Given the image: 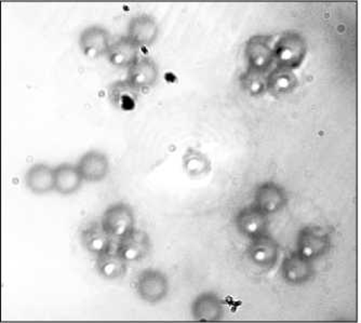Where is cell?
Wrapping results in <instances>:
<instances>
[{
	"label": "cell",
	"mask_w": 361,
	"mask_h": 323,
	"mask_svg": "<svg viewBox=\"0 0 361 323\" xmlns=\"http://www.w3.org/2000/svg\"><path fill=\"white\" fill-rule=\"evenodd\" d=\"M274 51L277 66L294 71L305 60L307 44L300 32H286L276 42Z\"/></svg>",
	"instance_id": "6da1fadb"
},
{
	"label": "cell",
	"mask_w": 361,
	"mask_h": 323,
	"mask_svg": "<svg viewBox=\"0 0 361 323\" xmlns=\"http://www.w3.org/2000/svg\"><path fill=\"white\" fill-rule=\"evenodd\" d=\"M330 248L331 237L322 227H304L298 235L297 251L310 261L322 259Z\"/></svg>",
	"instance_id": "7a4b0ae2"
},
{
	"label": "cell",
	"mask_w": 361,
	"mask_h": 323,
	"mask_svg": "<svg viewBox=\"0 0 361 323\" xmlns=\"http://www.w3.org/2000/svg\"><path fill=\"white\" fill-rule=\"evenodd\" d=\"M101 224L111 237L121 239L135 228L133 209L125 202L114 203L105 210Z\"/></svg>",
	"instance_id": "3957f363"
},
{
	"label": "cell",
	"mask_w": 361,
	"mask_h": 323,
	"mask_svg": "<svg viewBox=\"0 0 361 323\" xmlns=\"http://www.w3.org/2000/svg\"><path fill=\"white\" fill-rule=\"evenodd\" d=\"M137 295L149 304H157L165 300L169 292V280L157 269H145L139 274L135 282Z\"/></svg>",
	"instance_id": "277c9868"
},
{
	"label": "cell",
	"mask_w": 361,
	"mask_h": 323,
	"mask_svg": "<svg viewBox=\"0 0 361 323\" xmlns=\"http://www.w3.org/2000/svg\"><path fill=\"white\" fill-rule=\"evenodd\" d=\"M245 58L248 60L250 68L263 73L269 72L274 63H276L271 37L265 35L252 36L245 44Z\"/></svg>",
	"instance_id": "5b68a950"
},
{
	"label": "cell",
	"mask_w": 361,
	"mask_h": 323,
	"mask_svg": "<svg viewBox=\"0 0 361 323\" xmlns=\"http://www.w3.org/2000/svg\"><path fill=\"white\" fill-rule=\"evenodd\" d=\"M283 280L291 286H303L310 281L315 274L314 262L304 257L298 251L286 255L281 263Z\"/></svg>",
	"instance_id": "8992f818"
},
{
	"label": "cell",
	"mask_w": 361,
	"mask_h": 323,
	"mask_svg": "<svg viewBox=\"0 0 361 323\" xmlns=\"http://www.w3.org/2000/svg\"><path fill=\"white\" fill-rule=\"evenodd\" d=\"M151 249L149 236L141 229L135 228L131 233L119 239L116 252L129 263L145 259Z\"/></svg>",
	"instance_id": "52a82bcc"
},
{
	"label": "cell",
	"mask_w": 361,
	"mask_h": 323,
	"mask_svg": "<svg viewBox=\"0 0 361 323\" xmlns=\"http://www.w3.org/2000/svg\"><path fill=\"white\" fill-rule=\"evenodd\" d=\"M235 222L239 233L251 240L253 238L267 233L269 214L253 203L239 211Z\"/></svg>",
	"instance_id": "ba28073f"
},
{
	"label": "cell",
	"mask_w": 361,
	"mask_h": 323,
	"mask_svg": "<svg viewBox=\"0 0 361 323\" xmlns=\"http://www.w3.org/2000/svg\"><path fill=\"white\" fill-rule=\"evenodd\" d=\"M247 253L255 265L262 268H271L277 263L279 245L267 233L251 239Z\"/></svg>",
	"instance_id": "9c48e42d"
},
{
	"label": "cell",
	"mask_w": 361,
	"mask_h": 323,
	"mask_svg": "<svg viewBox=\"0 0 361 323\" xmlns=\"http://www.w3.org/2000/svg\"><path fill=\"white\" fill-rule=\"evenodd\" d=\"M111 44V35L102 26H89L81 32L79 37V47L89 59L106 56Z\"/></svg>",
	"instance_id": "30bf717a"
},
{
	"label": "cell",
	"mask_w": 361,
	"mask_h": 323,
	"mask_svg": "<svg viewBox=\"0 0 361 323\" xmlns=\"http://www.w3.org/2000/svg\"><path fill=\"white\" fill-rule=\"evenodd\" d=\"M288 196L285 188L274 182H265L255 190V205L267 214H275L285 208Z\"/></svg>",
	"instance_id": "8fae6325"
},
{
	"label": "cell",
	"mask_w": 361,
	"mask_h": 323,
	"mask_svg": "<svg viewBox=\"0 0 361 323\" xmlns=\"http://www.w3.org/2000/svg\"><path fill=\"white\" fill-rule=\"evenodd\" d=\"M159 35V26L153 16L140 14L133 16L128 25L127 36L137 47L152 46Z\"/></svg>",
	"instance_id": "7c38bea8"
},
{
	"label": "cell",
	"mask_w": 361,
	"mask_h": 323,
	"mask_svg": "<svg viewBox=\"0 0 361 323\" xmlns=\"http://www.w3.org/2000/svg\"><path fill=\"white\" fill-rule=\"evenodd\" d=\"M192 318L202 322H216L224 317L222 300L212 292H204L195 298L192 304Z\"/></svg>",
	"instance_id": "4fadbf2b"
},
{
	"label": "cell",
	"mask_w": 361,
	"mask_h": 323,
	"mask_svg": "<svg viewBox=\"0 0 361 323\" xmlns=\"http://www.w3.org/2000/svg\"><path fill=\"white\" fill-rule=\"evenodd\" d=\"M77 168L86 182H101L109 172V158L103 152L90 150L80 158Z\"/></svg>",
	"instance_id": "5bb4252c"
},
{
	"label": "cell",
	"mask_w": 361,
	"mask_h": 323,
	"mask_svg": "<svg viewBox=\"0 0 361 323\" xmlns=\"http://www.w3.org/2000/svg\"><path fill=\"white\" fill-rule=\"evenodd\" d=\"M157 64L149 58H139V60L128 68V83L137 91L152 88L158 79Z\"/></svg>",
	"instance_id": "9a60e30c"
},
{
	"label": "cell",
	"mask_w": 361,
	"mask_h": 323,
	"mask_svg": "<svg viewBox=\"0 0 361 323\" xmlns=\"http://www.w3.org/2000/svg\"><path fill=\"white\" fill-rule=\"evenodd\" d=\"M80 239L85 249L97 257L111 251L114 238L101 223H92L87 226L81 231Z\"/></svg>",
	"instance_id": "2e32d148"
},
{
	"label": "cell",
	"mask_w": 361,
	"mask_h": 323,
	"mask_svg": "<svg viewBox=\"0 0 361 323\" xmlns=\"http://www.w3.org/2000/svg\"><path fill=\"white\" fill-rule=\"evenodd\" d=\"M106 56L113 66L129 68L139 60V47L128 36H123L111 44Z\"/></svg>",
	"instance_id": "e0dca14e"
},
{
	"label": "cell",
	"mask_w": 361,
	"mask_h": 323,
	"mask_svg": "<svg viewBox=\"0 0 361 323\" xmlns=\"http://www.w3.org/2000/svg\"><path fill=\"white\" fill-rule=\"evenodd\" d=\"M26 186L36 195H44L54 190V169L44 164H34L25 176Z\"/></svg>",
	"instance_id": "ac0fdd59"
},
{
	"label": "cell",
	"mask_w": 361,
	"mask_h": 323,
	"mask_svg": "<svg viewBox=\"0 0 361 323\" xmlns=\"http://www.w3.org/2000/svg\"><path fill=\"white\" fill-rule=\"evenodd\" d=\"M54 178H56L54 190L64 196L78 192L81 184L84 182V178L81 176L77 166L70 164H60L54 168Z\"/></svg>",
	"instance_id": "d6986e66"
},
{
	"label": "cell",
	"mask_w": 361,
	"mask_h": 323,
	"mask_svg": "<svg viewBox=\"0 0 361 323\" xmlns=\"http://www.w3.org/2000/svg\"><path fill=\"white\" fill-rule=\"evenodd\" d=\"M297 75L294 71L286 68V67L276 66L269 74H267V88L269 92L276 97L290 95L297 88Z\"/></svg>",
	"instance_id": "ffe728a7"
},
{
	"label": "cell",
	"mask_w": 361,
	"mask_h": 323,
	"mask_svg": "<svg viewBox=\"0 0 361 323\" xmlns=\"http://www.w3.org/2000/svg\"><path fill=\"white\" fill-rule=\"evenodd\" d=\"M128 262L117 252H107L97 257L95 267L101 277L106 280H117L123 278L128 270Z\"/></svg>",
	"instance_id": "44dd1931"
},
{
	"label": "cell",
	"mask_w": 361,
	"mask_h": 323,
	"mask_svg": "<svg viewBox=\"0 0 361 323\" xmlns=\"http://www.w3.org/2000/svg\"><path fill=\"white\" fill-rule=\"evenodd\" d=\"M241 88L251 97H259L269 92L267 74L248 67V70L239 77Z\"/></svg>",
	"instance_id": "7402d4cb"
},
{
	"label": "cell",
	"mask_w": 361,
	"mask_h": 323,
	"mask_svg": "<svg viewBox=\"0 0 361 323\" xmlns=\"http://www.w3.org/2000/svg\"><path fill=\"white\" fill-rule=\"evenodd\" d=\"M184 168L190 176H198L210 170V162L200 150L190 148L183 157Z\"/></svg>",
	"instance_id": "603a6c76"
},
{
	"label": "cell",
	"mask_w": 361,
	"mask_h": 323,
	"mask_svg": "<svg viewBox=\"0 0 361 323\" xmlns=\"http://www.w3.org/2000/svg\"><path fill=\"white\" fill-rule=\"evenodd\" d=\"M137 89L133 88L127 80L114 83L109 88V97L114 104L123 106L126 102H135L137 97Z\"/></svg>",
	"instance_id": "cb8c5ba5"
}]
</instances>
